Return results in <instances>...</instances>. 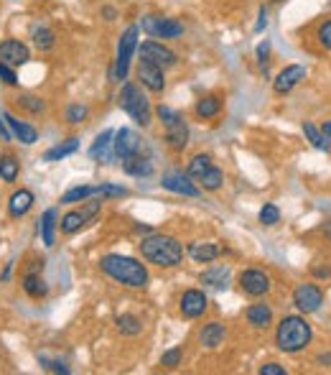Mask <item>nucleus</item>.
Listing matches in <instances>:
<instances>
[{
	"label": "nucleus",
	"mask_w": 331,
	"mask_h": 375,
	"mask_svg": "<svg viewBox=\"0 0 331 375\" xmlns=\"http://www.w3.org/2000/svg\"><path fill=\"white\" fill-rule=\"evenodd\" d=\"M178 307H181V314H184L186 319H197V316H201L206 311L209 299H206L204 291H199V288H189V291H184Z\"/></svg>",
	"instance_id": "obj_16"
},
{
	"label": "nucleus",
	"mask_w": 331,
	"mask_h": 375,
	"mask_svg": "<svg viewBox=\"0 0 331 375\" xmlns=\"http://www.w3.org/2000/svg\"><path fill=\"white\" fill-rule=\"evenodd\" d=\"M260 222H263L265 228L278 225V222H280V209L275 205H265L263 209H260Z\"/></svg>",
	"instance_id": "obj_38"
},
{
	"label": "nucleus",
	"mask_w": 331,
	"mask_h": 375,
	"mask_svg": "<svg viewBox=\"0 0 331 375\" xmlns=\"http://www.w3.org/2000/svg\"><path fill=\"white\" fill-rule=\"evenodd\" d=\"M10 271H13V263H8V265H6V271L0 273V281H8V279H10Z\"/></svg>",
	"instance_id": "obj_48"
},
{
	"label": "nucleus",
	"mask_w": 331,
	"mask_h": 375,
	"mask_svg": "<svg viewBox=\"0 0 331 375\" xmlns=\"http://www.w3.org/2000/svg\"><path fill=\"white\" fill-rule=\"evenodd\" d=\"M100 268H102L105 276H110L115 284H123V286H128V288H143L148 284L146 265L130 256H118V253L105 256L102 260H100Z\"/></svg>",
	"instance_id": "obj_1"
},
{
	"label": "nucleus",
	"mask_w": 331,
	"mask_h": 375,
	"mask_svg": "<svg viewBox=\"0 0 331 375\" xmlns=\"http://www.w3.org/2000/svg\"><path fill=\"white\" fill-rule=\"evenodd\" d=\"M321 133H324V138H331V123H324V131Z\"/></svg>",
	"instance_id": "obj_50"
},
{
	"label": "nucleus",
	"mask_w": 331,
	"mask_h": 375,
	"mask_svg": "<svg viewBox=\"0 0 331 375\" xmlns=\"http://www.w3.org/2000/svg\"><path fill=\"white\" fill-rule=\"evenodd\" d=\"M240 288L247 296H263L270 291V276L260 268H247L240 273Z\"/></svg>",
	"instance_id": "obj_12"
},
{
	"label": "nucleus",
	"mask_w": 331,
	"mask_h": 375,
	"mask_svg": "<svg viewBox=\"0 0 331 375\" xmlns=\"http://www.w3.org/2000/svg\"><path fill=\"white\" fill-rule=\"evenodd\" d=\"M100 207H102V202H87L82 209H72V212H66L59 220V230L64 233V235H74V233H79L89 220H95L97 212H100Z\"/></svg>",
	"instance_id": "obj_8"
},
{
	"label": "nucleus",
	"mask_w": 331,
	"mask_h": 375,
	"mask_svg": "<svg viewBox=\"0 0 331 375\" xmlns=\"http://www.w3.org/2000/svg\"><path fill=\"white\" fill-rule=\"evenodd\" d=\"M265 26H268V8L263 6V8H260V13H258V23H255V31L260 34V31H263Z\"/></svg>",
	"instance_id": "obj_46"
},
{
	"label": "nucleus",
	"mask_w": 331,
	"mask_h": 375,
	"mask_svg": "<svg viewBox=\"0 0 331 375\" xmlns=\"http://www.w3.org/2000/svg\"><path fill=\"white\" fill-rule=\"evenodd\" d=\"M318 41H321V46L324 49H329L331 52V21H326L321 29H318Z\"/></svg>",
	"instance_id": "obj_43"
},
{
	"label": "nucleus",
	"mask_w": 331,
	"mask_h": 375,
	"mask_svg": "<svg viewBox=\"0 0 331 375\" xmlns=\"http://www.w3.org/2000/svg\"><path fill=\"white\" fill-rule=\"evenodd\" d=\"M140 256L146 258L148 263L174 268L184 258V245L171 235H148L140 240Z\"/></svg>",
	"instance_id": "obj_2"
},
{
	"label": "nucleus",
	"mask_w": 331,
	"mask_h": 375,
	"mask_svg": "<svg viewBox=\"0 0 331 375\" xmlns=\"http://www.w3.org/2000/svg\"><path fill=\"white\" fill-rule=\"evenodd\" d=\"M31 38H33V46H36L38 52H49V49H54V44H56V34H54L49 26H44V23H36V26L31 29Z\"/></svg>",
	"instance_id": "obj_24"
},
{
	"label": "nucleus",
	"mask_w": 331,
	"mask_h": 375,
	"mask_svg": "<svg viewBox=\"0 0 331 375\" xmlns=\"http://www.w3.org/2000/svg\"><path fill=\"white\" fill-rule=\"evenodd\" d=\"M311 342V324L303 316H283L275 332V345L280 353H301Z\"/></svg>",
	"instance_id": "obj_3"
},
{
	"label": "nucleus",
	"mask_w": 331,
	"mask_h": 375,
	"mask_svg": "<svg viewBox=\"0 0 331 375\" xmlns=\"http://www.w3.org/2000/svg\"><path fill=\"white\" fill-rule=\"evenodd\" d=\"M260 375H286V368L278 362H265V365H260Z\"/></svg>",
	"instance_id": "obj_44"
},
{
	"label": "nucleus",
	"mask_w": 331,
	"mask_h": 375,
	"mask_svg": "<svg viewBox=\"0 0 331 375\" xmlns=\"http://www.w3.org/2000/svg\"><path fill=\"white\" fill-rule=\"evenodd\" d=\"M268 57H270V41H263V44L258 46V61L260 64H268Z\"/></svg>",
	"instance_id": "obj_45"
},
{
	"label": "nucleus",
	"mask_w": 331,
	"mask_h": 375,
	"mask_svg": "<svg viewBox=\"0 0 331 375\" xmlns=\"http://www.w3.org/2000/svg\"><path fill=\"white\" fill-rule=\"evenodd\" d=\"M270 3H286V0H270Z\"/></svg>",
	"instance_id": "obj_52"
},
{
	"label": "nucleus",
	"mask_w": 331,
	"mask_h": 375,
	"mask_svg": "<svg viewBox=\"0 0 331 375\" xmlns=\"http://www.w3.org/2000/svg\"><path fill=\"white\" fill-rule=\"evenodd\" d=\"M95 194L97 186H74V189L61 194V205H79V202H87L89 197H95Z\"/></svg>",
	"instance_id": "obj_30"
},
{
	"label": "nucleus",
	"mask_w": 331,
	"mask_h": 375,
	"mask_svg": "<svg viewBox=\"0 0 331 375\" xmlns=\"http://www.w3.org/2000/svg\"><path fill=\"white\" fill-rule=\"evenodd\" d=\"M97 194L102 199H112V197H125L128 189L125 186H118V184H100L97 186Z\"/></svg>",
	"instance_id": "obj_39"
},
{
	"label": "nucleus",
	"mask_w": 331,
	"mask_h": 375,
	"mask_svg": "<svg viewBox=\"0 0 331 375\" xmlns=\"http://www.w3.org/2000/svg\"><path fill=\"white\" fill-rule=\"evenodd\" d=\"M77 151H79V138H69V140H64V143H56L54 148H49L44 154V161H49V163L61 161V159L77 154Z\"/></svg>",
	"instance_id": "obj_27"
},
{
	"label": "nucleus",
	"mask_w": 331,
	"mask_h": 375,
	"mask_svg": "<svg viewBox=\"0 0 331 375\" xmlns=\"http://www.w3.org/2000/svg\"><path fill=\"white\" fill-rule=\"evenodd\" d=\"M245 316H247V322H250L252 327L265 330V327H270V322H272V309L268 304H252V307H247Z\"/></svg>",
	"instance_id": "obj_23"
},
{
	"label": "nucleus",
	"mask_w": 331,
	"mask_h": 375,
	"mask_svg": "<svg viewBox=\"0 0 331 375\" xmlns=\"http://www.w3.org/2000/svg\"><path fill=\"white\" fill-rule=\"evenodd\" d=\"M201 284L212 288H227L229 286V268L227 265H214L209 271L201 273Z\"/></svg>",
	"instance_id": "obj_25"
},
{
	"label": "nucleus",
	"mask_w": 331,
	"mask_h": 375,
	"mask_svg": "<svg viewBox=\"0 0 331 375\" xmlns=\"http://www.w3.org/2000/svg\"><path fill=\"white\" fill-rule=\"evenodd\" d=\"M301 80H306V66L291 64V66H286L275 80H272V89H275V95H288V92H291V89H293Z\"/></svg>",
	"instance_id": "obj_15"
},
{
	"label": "nucleus",
	"mask_w": 331,
	"mask_h": 375,
	"mask_svg": "<svg viewBox=\"0 0 331 375\" xmlns=\"http://www.w3.org/2000/svg\"><path fill=\"white\" fill-rule=\"evenodd\" d=\"M155 115L161 118L163 128H166V140L174 151H184L186 143H189V125L184 123V118L178 115L174 108L169 105H158L155 108Z\"/></svg>",
	"instance_id": "obj_5"
},
{
	"label": "nucleus",
	"mask_w": 331,
	"mask_h": 375,
	"mask_svg": "<svg viewBox=\"0 0 331 375\" xmlns=\"http://www.w3.org/2000/svg\"><path fill=\"white\" fill-rule=\"evenodd\" d=\"M138 34L140 29L138 26H130V29L120 36V44H118V57H115V69H112V77L118 82H123L130 72V61H132V54L138 49Z\"/></svg>",
	"instance_id": "obj_6"
},
{
	"label": "nucleus",
	"mask_w": 331,
	"mask_h": 375,
	"mask_svg": "<svg viewBox=\"0 0 331 375\" xmlns=\"http://www.w3.org/2000/svg\"><path fill=\"white\" fill-rule=\"evenodd\" d=\"M224 337H227V330H224L222 322H209V324H204V330L199 332L201 345L209 347V350H217V347L224 342Z\"/></svg>",
	"instance_id": "obj_20"
},
{
	"label": "nucleus",
	"mask_w": 331,
	"mask_h": 375,
	"mask_svg": "<svg viewBox=\"0 0 331 375\" xmlns=\"http://www.w3.org/2000/svg\"><path fill=\"white\" fill-rule=\"evenodd\" d=\"M326 237H329V240H331V222H329V225H326Z\"/></svg>",
	"instance_id": "obj_51"
},
{
	"label": "nucleus",
	"mask_w": 331,
	"mask_h": 375,
	"mask_svg": "<svg viewBox=\"0 0 331 375\" xmlns=\"http://www.w3.org/2000/svg\"><path fill=\"white\" fill-rule=\"evenodd\" d=\"M163 72H166V69L151 64V61L140 59V64H138V80L143 82V87H148L151 92H163V87H166V74Z\"/></svg>",
	"instance_id": "obj_17"
},
{
	"label": "nucleus",
	"mask_w": 331,
	"mask_h": 375,
	"mask_svg": "<svg viewBox=\"0 0 331 375\" xmlns=\"http://www.w3.org/2000/svg\"><path fill=\"white\" fill-rule=\"evenodd\" d=\"M140 52V59L143 61H151V64L161 66V69H171V66H176L178 57L174 49H169V46H163L161 41H143V44L138 46Z\"/></svg>",
	"instance_id": "obj_9"
},
{
	"label": "nucleus",
	"mask_w": 331,
	"mask_h": 375,
	"mask_svg": "<svg viewBox=\"0 0 331 375\" xmlns=\"http://www.w3.org/2000/svg\"><path fill=\"white\" fill-rule=\"evenodd\" d=\"M13 138V133H10V128H8V123H6V118H3V115H0V140H10Z\"/></svg>",
	"instance_id": "obj_47"
},
{
	"label": "nucleus",
	"mask_w": 331,
	"mask_h": 375,
	"mask_svg": "<svg viewBox=\"0 0 331 375\" xmlns=\"http://www.w3.org/2000/svg\"><path fill=\"white\" fill-rule=\"evenodd\" d=\"M112 151H115V156L118 159H130V156L140 154V138L138 133L130 131V128H120L118 133H115V140H112Z\"/></svg>",
	"instance_id": "obj_13"
},
{
	"label": "nucleus",
	"mask_w": 331,
	"mask_h": 375,
	"mask_svg": "<svg viewBox=\"0 0 331 375\" xmlns=\"http://www.w3.org/2000/svg\"><path fill=\"white\" fill-rule=\"evenodd\" d=\"M209 166H212V156H209V154H197L192 161H189V177H199V174H204Z\"/></svg>",
	"instance_id": "obj_37"
},
{
	"label": "nucleus",
	"mask_w": 331,
	"mask_h": 375,
	"mask_svg": "<svg viewBox=\"0 0 331 375\" xmlns=\"http://www.w3.org/2000/svg\"><path fill=\"white\" fill-rule=\"evenodd\" d=\"M56 228H59V222H56V209H46L44 217H41V225H38V230H41V240H44L46 248H54V243H56Z\"/></svg>",
	"instance_id": "obj_21"
},
{
	"label": "nucleus",
	"mask_w": 331,
	"mask_h": 375,
	"mask_svg": "<svg viewBox=\"0 0 331 375\" xmlns=\"http://www.w3.org/2000/svg\"><path fill=\"white\" fill-rule=\"evenodd\" d=\"M102 15H107V21H112V18H115V8H105Z\"/></svg>",
	"instance_id": "obj_49"
},
{
	"label": "nucleus",
	"mask_w": 331,
	"mask_h": 375,
	"mask_svg": "<svg viewBox=\"0 0 331 375\" xmlns=\"http://www.w3.org/2000/svg\"><path fill=\"white\" fill-rule=\"evenodd\" d=\"M0 82H3L6 87H15V84H18V74H15V66L3 64V61H0Z\"/></svg>",
	"instance_id": "obj_40"
},
{
	"label": "nucleus",
	"mask_w": 331,
	"mask_h": 375,
	"mask_svg": "<svg viewBox=\"0 0 331 375\" xmlns=\"http://www.w3.org/2000/svg\"><path fill=\"white\" fill-rule=\"evenodd\" d=\"M118 103L138 125H143V128L151 125V120H153V110H151V103H148L146 92H143L135 82H125V84L120 87Z\"/></svg>",
	"instance_id": "obj_4"
},
{
	"label": "nucleus",
	"mask_w": 331,
	"mask_h": 375,
	"mask_svg": "<svg viewBox=\"0 0 331 375\" xmlns=\"http://www.w3.org/2000/svg\"><path fill=\"white\" fill-rule=\"evenodd\" d=\"M15 105H18L21 110L31 112V115H41V112L46 110V103L41 100V97H36V95H18Z\"/></svg>",
	"instance_id": "obj_35"
},
{
	"label": "nucleus",
	"mask_w": 331,
	"mask_h": 375,
	"mask_svg": "<svg viewBox=\"0 0 331 375\" xmlns=\"http://www.w3.org/2000/svg\"><path fill=\"white\" fill-rule=\"evenodd\" d=\"M31 207H33V191H29V189L13 191L10 199H8V214H10V217H23V214H29Z\"/></svg>",
	"instance_id": "obj_19"
},
{
	"label": "nucleus",
	"mask_w": 331,
	"mask_h": 375,
	"mask_svg": "<svg viewBox=\"0 0 331 375\" xmlns=\"http://www.w3.org/2000/svg\"><path fill=\"white\" fill-rule=\"evenodd\" d=\"M3 118H6L10 133H13L15 138L21 140L23 146H33V143L38 140V131L33 128V125L26 123V120H18L15 115H10V112H3Z\"/></svg>",
	"instance_id": "obj_18"
},
{
	"label": "nucleus",
	"mask_w": 331,
	"mask_h": 375,
	"mask_svg": "<svg viewBox=\"0 0 331 375\" xmlns=\"http://www.w3.org/2000/svg\"><path fill=\"white\" fill-rule=\"evenodd\" d=\"M118 332L120 334H125V337H135V334H140L143 332V322H140L138 316H132V314H123L118 316Z\"/></svg>",
	"instance_id": "obj_34"
},
{
	"label": "nucleus",
	"mask_w": 331,
	"mask_h": 375,
	"mask_svg": "<svg viewBox=\"0 0 331 375\" xmlns=\"http://www.w3.org/2000/svg\"><path fill=\"white\" fill-rule=\"evenodd\" d=\"M18 174H21V163L15 161L13 156H0V179L6 184H13Z\"/></svg>",
	"instance_id": "obj_31"
},
{
	"label": "nucleus",
	"mask_w": 331,
	"mask_h": 375,
	"mask_svg": "<svg viewBox=\"0 0 331 375\" xmlns=\"http://www.w3.org/2000/svg\"><path fill=\"white\" fill-rule=\"evenodd\" d=\"M110 143H112V131L100 133V135L95 138V143H92V148H89V159H95V161H105Z\"/></svg>",
	"instance_id": "obj_32"
},
{
	"label": "nucleus",
	"mask_w": 331,
	"mask_h": 375,
	"mask_svg": "<svg viewBox=\"0 0 331 375\" xmlns=\"http://www.w3.org/2000/svg\"><path fill=\"white\" fill-rule=\"evenodd\" d=\"M23 291L31 296V299H44L49 294V286L46 281L41 279V273H26L23 276Z\"/></svg>",
	"instance_id": "obj_28"
},
{
	"label": "nucleus",
	"mask_w": 331,
	"mask_h": 375,
	"mask_svg": "<svg viewBox=\"0 0 331 375\" xmlns=\"http://www.w3.org/2000/svg\"><path fill=\"white\" fill-rule=\"evenodd\" d=\"M84 118H87V108L84 105H69L66 108V120L69 123H84Z\"/></svg>",
	"instance_id": "obj_42"
},
{
	"label": "nucleus",
	"mask_w": 331,
	"mask_h": 375,
	"mask_svg": "<svg viewBox=\"0 0 331 375\" xmlns=\"http://www.w3.org/2000/svg\"><path fill=\"white\" fill-rule=\"evenodd\" d=\"M161 365L163 368H178V365H181V347H174L169 353H163Z\"/></svg>",
	"instance_id": "obj_41"
},
{
	"label": "nucleus",
	"mask_w": 331,
	"mask_h": 375,
	"mask_svg": "<svg viewBox=\"0 0 331 375\" xmlns=\"http://www.w3.org/2000/svg\"><path fill=\"white\" fill-rule=\"evenodd\" d=\"M140 29L146 31L148 36H153V38H178V36H184V23L178 21V18H169V15H153V13L143 15Z\"/></svg>",
	"instance_id": "obj_7"
},
{
	"label": "nucleus",
	"mask_w": 331,
	"mask_h": 375,
	"mask_svg": "<svg viewBox=\"0 0 331 375\" xmlns=\"http://www.w3.org/2000/svg\"><path fill=\"white\" fill-rule=\"evenodd\" d=\"M303 133H306V138L311 140V146H314V148H318V151H329V140L324 138V133L318 131V128L311 123V120H306V123H303Z\"/></svg>",
	"instance_id": "obj_36"
},
{
	"label": "nucleus",
	"mask_w": 331,
	"mask_h": 375,
	"mask_svg": "<svg viewBox=\"0 0 331 375\" xmlns=\"http://www.w3.org/2000/svg\"><path fill=\"white\" fill-rule=\"evenodd\" d=\"M161 186H163V189L174 191V194H184V197H199V194H201V191H199V186L194 184L192 179H189V174H181V171L163 174Z\"/></svg>",
	"instance_id": "obj_14"
},
{
	"label": "nucleus",
	"mask_w": 331,
	"mask_h": 375,
	"mask_svg": "<svg viewBox=\"0 0 331 375\" xmlns=\"http://www.w3.org/2000/svg\"><path fill=\"white\" fill-rule=\"evenodd\" d=\"M293 304L303 314H314V311H318L321 304H324V291L318 286H314V284H301V286L293 291Z\"/></svg>",
	"instance_id": "obj_11"
},
{
	"label": "nucleus",
	"mask_w": 331,
	"mask_h": 375,
	"mask_svg": "<svg viewBox=\"0 0 331 375\" xmlns=\"http://www.w3.org/2000/svg\"><path fill=\"white\" fill-rule=\"evenodd\" d=\"M0 61L10 66H23L31 61V49L29 44H23L21 38H3L0 41Z\"/></svg>",
	"instance_id": "obj_10"
},
{
	"label": "nucleus",
	"mask_w": 331,
	"mask_h": 375,
	"mask_svg": "<svg viewBox=\"0 0 331 375\" xmlns=\"http://www.w3.org/2000/svg\"><path fill=\"white\" fill-rule=\"evenodd\" d=\"M222 112V100L217 95H206L197 103V115L201 120H212Z\"/></svg>",
	"instance_id": "obj_29"
},
{
	"label": "nucleus",
	"mask_w": 331,
	"mask_h": 375,
	"mask_svg": "<svg viewBox=\"0 0 331 375\" xmlns=\"http://www.w3.org/2000/svg\"><path fill=\"white\" fill-rule=\"evenodd\" d=\"M197 179L206 191H217L222 186V182H224V174H222V169H217V166H209V169H206L204 174H199Z\"/></svg>",
	"instance_id": "obj_33"
},
{
	"label": "nucleus",
	"mask_w": 331,
	"mask_h": 375,
	"mask_svg": "<svg viewBox=\"0 0 331 375\" xmlns=\"http://www.w3.org/2000/svg\"><path fill=\"white\" fill-rule=\"evenodd\" d=\"M123 169H125V174H130V177H151V174H153V163L148 161L146 156L135 154L123 161Z\"/></svg>",
	"instance_id": "obj_26"
},
{
	"label": "nucleus",
	"mask_w": 331,
	"mask_h": 375,
	"mask_svg": "<svg viewBox=\"0 0 331 375\" xmlns=\"http://www.w3.org/2000/svg\"><path fill=\"white\" fill-rule=\"evenodd\" d=\"M189 256L197 260V263H212L222 256V248L214 243H192L189 245Z\"/></svg>",
	"instance_id": "obj_22"
}]
</instances>
